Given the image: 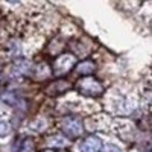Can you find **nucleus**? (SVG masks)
<instances>
[{
    "instance_id": "obj_2",
    "label": "nucleus",
    "mask_w": 152,
    "mask_h": 152,
    "mask_svg": "<svg viewBox=\"0 0 152 152\" xmlns=\"http://www.w3.org/2000/svg\"><path fill=\"white\" fill-rule=\"evenodd\" d=\"M59 129L67 138H78L84 132V122L78 116H64L59 120Z\"/></svg>"
},
{
    "instance_id": "obj_16",
    "label": "nucleus",
    "mask_w": 152,
    "mask_h": 152,
    "mask_svg": "<svg viewBox=\"0 0 152 152\" xmlns=\"http://www.w3.org/2000/svg\"><path fill=\"white\" fill-rule=\"evenodd\" d=\"M2 73H3V66H2V59H0V79H2Z\"/></svg>"
},
{
    "instance_id": "obj_12",
    "label": "nucleus",
    "mask_w": 152,
    "mask_h": 152,
    "mask_svg": "<svg viewBox=\"0 0 152 152\" xmlns=\"http://www.w3.org/2000/svg\"><path fill=\"white\" fill-rule=\"evenodd\" d=\"M17 152H37V145L32 138H24Z\"/></svg>"
},
{
    "instance_id": "obj_8",
    "label": "nucleus",
    "mask_w": 152,
    "mask_h": 152,
    "mask_svg": "<svg viewBox=\"0 0 152 152\" xmlns=\"http://www.w3.org/2000/svg\"><path fill=\"white\" fill-rule=\"evenodd\" d=\"M70 87L72 85L66 81H55L46 88V91H47V94H62L67 90H70Z\"/></svg>"
},
{
    "instance_id": "obj_15",
    "label": "nucleus",
    "mask_w": 152,
    "mask_h": 152,
    "mask_svg": "<svg viewBox=\"0 0 152 152\" xmlns=\"http://www.w3.org/2000/svg\"><path fill=\"white\" fill-rule=\"evenodd\" d=\"M5 2H6L8 5H11V6H17V5L21 3V0H5Z\"/></svg>"
},
{
    "instance_id": "obj_1",
    "label": "nucleus",
    "mask_w": 152,
    "mask_h": 152,
    "mask_svg": "<svg viewBox=\"0 0 152 152\" xmlns=\"http://www.w3.org/2000/svg\"><path fill=\"white\" fill-rule=\"evenodd\" d=\"M75 88L79 94H84L88 97H97V96H102L104 93L102 82L97 81L96 78H91V76H84L82 79H79L75 84Z\"/></svg>"
},
{
    "instance_id": "obj_13",
    "label": "nucleus",
    "mask_w": 152,
    "mask_h": 152,
    "mask_svg": "<svg viewBox=\"0 0 152 152\" xmlns=\"http://www.w3.org/2000/svg\"><path fill=\"white\" fill-rule=\"evenodd\" d=\"M12 132V126L8 120H0V138H5Z\"/></svg>"
},
{
    "instance_id": "obj_6",
    "label": "nucleus",
    "mask_w": 152,
    "mask_h": 152,
    "mask_svg": "<svg viewBox=\"0 0 152 152\" xmlns=\"http://www.w3.org/2000/svg\"><path fill=\"white\" fill-rule=\"evenodd\" d=\"M126 96L120 94V93H116L111 96V110L116 113V114H123L126 111Z\"/></svg>"
},
{
    "instance_id": "obj_10",
    "label": "nucleus",
    "mask_w": 152,
    "mask_h": 152,
    "mask_svg": "<svg viewBox=\"0 0 152 152\" xmlns=\"http://www.w3.org/2000/svg\"><path fill=\"white\" fill-rule=\"evenodd\" d=\"M142 100L143 104L148 107V108H152V81H146L145 85L142 87Z\"/></svg>"
},
{
    "instance_id": "obj_9",
    "label": "nucleus",
    "mask_w": 152,
    "mask_h": 152,
    "mask_svg": "<svg viewBox=\"0 0 152 152\" xmlns=\"http://www.w3.org/2000/svg\"><path fill=\"white\" fill-rule=\"evenodd\" d=\"M75 70L78 72L79 75H82V76H90L94 70H96V64L93 61H88V59H85V61H82V62H79L78 66L75 67Z\"/></svg>"
},
{
    "instance_id": "obj_17",
    "label": "nucleus",
    "mask_w": 152,
    "mask_h": 152,
    "mask_svg": "<svg viewBox=\"0 0 152 152\" xmlns=\"http://www.w3.org/2000/svg\"><path fill=\"white\" fill-rule=\"evenodd\" d=\"M47 152H50V151H47Z\"/></svg>"
},
{
    "instance_id": "obj_11",
    "label": "nucleus",
    "mask_w": 152,
    "mask_h": 152,
    "mask_svg": "<svg viewBox=\"0 0 152 152\" xmlns=\"http://www.w3.org/2000/svg\"><path fill=\"white\" fill-rule=\"evenodd\" d=\"M69 145V142L66 140V137H62V135H50L47 138V146L49 148H58V149H62V148H66Z\"/></svg>"
},
{
    "instance_id": "obj_7",
    "label": "nucleus",
    "mask_w": 152,
    "mask_h": 152,
    "mask_svg": "<svg viewBox=\"0 0 152 152\" xmlns=\"http://www.w3.org/2000/svg\"><path fill=\"white\" fill-rule=\"evenodd\" d=\"M0 100L5 102L9 107H20L23 104V99L15 91H2L0 93Z\"/></svg>"
},
{
    "instance_id": "obj_4",
    "label": "nucleus",
    "mask_w": 152,
    "mask_h": 152,
    "mask_svg": "<svg viewBox=\"0 0 152 152\" xmlns=\"http://www.w3.org/2000/svg\"><path fill=\"white\" fill-rule=\"evenodd\" d=\"M31 70H32V66L28 59L17 58V59H14V62H12V66L9 69V75L12 79H23L24 76L29 75Z\"/></svg>"
},
{
    "instance_id": "obj_3",
    "label": "nucleus",
    "mask_w": 152,
    "mask_h": 152,
    "mask_svg": "<svg viewBox=\"0 0 152 152\" xmlns=\"http://www.w3.org/2000/svg\"><path fill=\"white\" fill-rule=\"evenodd\" d=\"M76 67V56L72 53L61 55L53 62V73L55 75H64Z\"/></svg>"
},
{
    "instance_id": "obj_5",
    "label": "nucleus",
    "mask_w": 152,
    "mask_h": 152,
    "mask_svg": "<svg viewBox=\"0 0 152 152\" xmlns=\"http://www.w3.org/2000/svg\"><path fill=\"white\" fill-rule=\"evenodd\" d=\"M104 148H105L104 140L99 138L97 135H88L79 143L81 152H102Z\"/></svg>"
},
{
    "instance_id": "obj_14",
    "label": "nucleus",
    "mask_w": 152,
    "mask_h": 152,
    "mask_svg": "<svg viewBox=\"0 0 152 152\" xmlns=\"http://www.w3.org/2000/svg\"><path fill=\"white\" fill-rule=\"evenodd\" d=\"M102 152H122V149L119 146H116V145H108V146L104 148Z\"/></svg>"
}]
</instances>
